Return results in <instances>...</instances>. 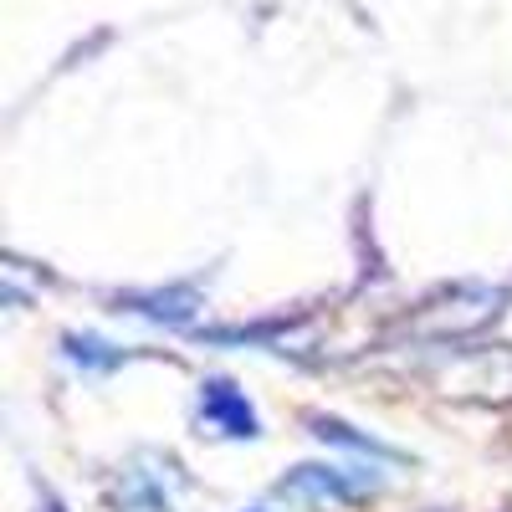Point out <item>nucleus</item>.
Here are the masks:
<instances>
[{"instance_id":"1","label":"nucleus","mask_w":512,"mask_h":512,"mask_svg":"<svg viewBox=\"0 0 512 512\" xmlns=\"http://www.w3.org/2000/svg\"><path fill=\"white\" fill-rule=\"evenodd\" d=\"M374 477H349L344 466H297L292 477H282V497H303V502H349L369 487Z\"/></svg>"},{"instance_id":"2","label":"nucleus","mask_w":512,"mask_h":512,"mask_svg":"<svg viewBox=\"0 0 512 512\" xmlns=\"http://www.w3.org/2000/svg\"><path fill=\"white\" fill-rule=\"evenodd\" d=\"M200 415L226 436H256L262 431V420H256V410L246 405V395L231 379H205L200 384Z\"/></svg>"},{"instance_id":"3","label":"nucleus","mask_w":512,"mask_h":512,"mask_svg":"<svg viewBox=\"0 0 512 512\" xmlns=\"http://www.w3.org/2000/svg\"><path fill=\"white\" fill-rule=\"evenodd\" d=\"M128 313H144L159 323H185L195 313V287H169V292H149V297H128Z\"/></svg>"}]
</instances>
